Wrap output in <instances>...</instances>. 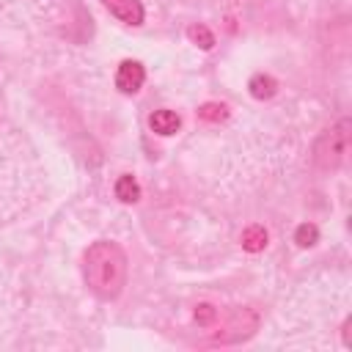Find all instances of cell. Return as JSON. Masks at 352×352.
I'll return each instance as SVG.
<instances>
[{"mask_svg":"<svg viewBox=\"0 0 352 352\" xmlns=\"http://www.w3.org/2000/svg\"><path fill=\"white\" fill-rule=\"evenodd\" d=\"M187 36H190V41H195L201 50H212V47H214V36H212V30H209L206 25H190V28H187Z\"/></svg>","mask_w":352,"mask_h":352,"instance_id":"cell-9","label":"cell"},{"mask_svg":"<svg viewBox=\"0 0 352 352\" xmlns=\"http://www.w3.org/2000/svg\"><path fill=\"white\" fill-rule=\"evenodd\" d=\"M248 91H250V96H253V99L264 102V99H272V96H275L278 82H275L270 74H253V77H250V82H248Z\"/></svg>","mask_w":352,"mask_h":352,"instance_id":"cell-6","label":"cell"},{"mask_svg":"<svg viewBox=\"0 0 352 352\" xmlns=\"http://www.w3.org/2000/svg\"><path fill=\"white\" fill-rule=\"evenodd\" d=\"M195 319H198V324H209V322L214 319V308H212V305H198Z\"/></svg>","mask_w":352,"mask_h":352,"instance_id":"cell-12","label":"cell"},{"mask_svg":"<svg viewBox=\"0 0 352 352\" xmlns=\"http://www.w3.org/2000/svg\"><path fill=\"white\" fill-rule=\"evenodd\" d=\"M349 322H352V319H346V322H344V330H341V336H344V346H346V349L352 346V338H349Z\"/></svg>","mask_w":352,"mask_h":352,"instance_id":"cell-13","label":"cell"},{"mask_svg":"<svg viewBox=\"0 0 352 352\" xmlns=\"http://www.w3.org/2000/svg\"><path fill=\"white\" fill-rule=\"evenodd\" d=\"M82 278L91 294L113 302L126 286V253L113 239H96L82 256Z\"/></svg>","mask_w":352,"mask_h":352,"instance_id":"cell-1","label":"cell"},{"mask_svg":"<svg viewBox=\"0 0 352 352\" xmlns=\"http://www.w3.org/2000/svg\"><path fill=\"white\" fill-rule=\"evenodd\" d=\"M148 126H151V132L168 138V135H176V132H179L182 116L173 113V110H168V107H162V110H154V113L148 116Z\"/></svg>","mask_w":352,"mask_h":352,"instance_id":"cell-5","label":"cell"},{"mask_svg":"<svg viewBox=\"0 0 352 352\" xmlns=\"http://www.w3.org/2000/svg\"><path fill=\"white\" fill-rule=\"evenodd\" d=\"M104 3V8L118 19V22H124V25H143V16H146V11H143V3L140 0H102Z\"/></svg>","mask_w":352,"mask_h":352,"instance_id":"cell-4","label":"cell"},{"mask_svg":"<svg viewBox=\"0 0 352 352\" xmlns=\"http://www.w3.org/2000/svg\"><path fill=\"white\" fill-rule=\"evenodd\" d=\"M242 248H245L248 253L264 250V248H267V231H264V226H248V228L242 231Z\"/></svg>","mask_w":352,"mask_h":352,"instance_id":"cell-8","label":"cell"},{"mask_svg":"<svg viewBox=\"0 0 352 352\" xmlns=\"http://www.w3.org/2000/svg\"><path fill=\"white\" fill-rule=\"evenodd\" d=\"M198 113H201V118H206V121H220V118H226V107H223V104H204Z\"/></svg>","mask_w":352,"mask_h":352,"instance_id":"cell-11","label":"cell"},{"mask_svg":"<svg viewBox=\"0 0 352 352\" xmlns=\"http://www.w3.org/2000/svg\"><path fill=\"white\" fill-rule=\"evenodd\" d=\"M113 190H116V198L124 201V204H135L140 198V184H138V179L132 173H121L116 179V187Z\"/></svg>","mask_w":352,"mask_h":352,"instance_id":"cell-7","label":"cell"},{"mask_svg":"<svg viewBox=\"0 0 352 352\" xmlns=\"http://www.w3.org/2000/svg\"><path fill=\"white\" fill-rule=\"evenodd\" d=\"M316 239H319V228H316L314 223H300V226H297L294 242H297L300 248H311V245H316Z\"/></svg>","mask_w":352,"mask_h":352,"instance_id":"cell-10","label":"cell"},{"mask_svg":"<svg viewBox=\"0 0 352 352\" xmlns=\"http://www.w3.org/2000/svg\"><path fill=\"white\" fill-rule=\"evenodd\" d=\"M146 82V69L138 60H121L116 69V88L121 94H138Z\"/></svg>","mask_w":352,"mask_h":352,"instance_id":"cell-3","label":"cell"},{"mask_svg":"<svg viewBox=\"0 0 352 352\" xmlns=\"http://www.w3.org/2000/svg\"><path fill=\"white\" fill-rule=\"evenodd\" d=\"M349 138H352V121L344 116L316 138V143H314V165L322 168V170L341 168L346 154H349Z\"/></svg>","mask_w":352,"mask_h":352,"instance_id":"cell-2","label":"cell"}]
</instances>
